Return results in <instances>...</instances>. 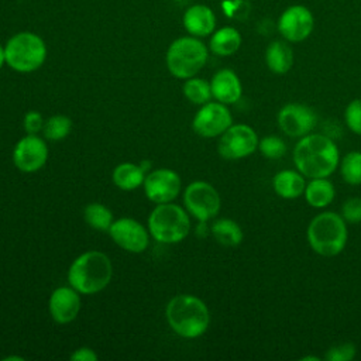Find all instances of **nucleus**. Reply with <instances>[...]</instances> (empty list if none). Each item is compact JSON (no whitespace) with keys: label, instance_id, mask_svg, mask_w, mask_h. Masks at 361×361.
I'll use <instances>...</instances> for the list:
<instances>
[{"label":"nucleus","instance_id":"nucleus-1","mask_svg":"<svg viewBox=\"0 0 361 361\" xmlns=\"http://www.w3.org/2000/svg\"><path fill=\"white\" fill-rule=\"evenodd\" d=\"M292 159L305 178H329L338 168L340 151L329 135L310 133L298 140Z\"/></svg>","mask_w":361,"mask_h":361},{"label":"nucleus","instance_id":"nucleus-2","mask_svg":"<svg viewBox=\"0 0 361 361\" xmlns=\"http://www.w3.org/2000/svg\"><path fill=\"white\" fill-rule=\"evenodd\" d=\"M169 327L183 338H197L203 336L210 324L207 305L197 296L180 293L173 296L165 309Z\"/></svg>","mask_w":361,"mask_h":361},{"label":"nucleus","instance_id":"nucleus-3","mask_svg":"<svg viewBox=\"0 0 361 361\" xmlns=\"http://www.w3.org/2000/svg\"><path fill=\"white\" fill-rule=\"evenodd\" d=\"M113 265L110 258L97 250H90L73 259L68 269V282L80 295L102 292L111 281Z\"/></svg>","mask_w":361,"mask_h":361},{"label":"nucleus","instance_id":"nucleus-4","mask_svg":"<svg viewBox=\"0 0 361 361\" xmlns=\"http://www.w3.org/2000/svg\"><path fill=\"white\" fill-rule=\"evenodd\" d=\"M306 238L310 248L322 257H336L347 245L348 228L341 214L336 212H322L307 224Z\"/></svg>","mask_w":361,"mask_h":361},{"label":"nucleus","instance_id":"nucleus-5","mask_svg":"<svg viewBox=\"0 0 361 361\" xmlns=\"http://www.w3.org/2000/svg\"><path fill=\"white\" fill-rule=\"evenodd\" d=\"M209 48L193 35L180 37L171 42L166 51V66L171 75L178 79L196 76L206 65Z\"/></svg>","mask_w":361,"mask_h":361},{"label":"nucleus","instance_id":"nucleus-6","mask_svg":"<svg viewBox=\"0 0 361 361\" xmlns=\"http://www.w3.org/2000/svg\"><path fill=\"white\" fill-rule=\"evenodd\" d=\"M4 59L13 71L30 73L44 65L47 59V45L38 34L21 31L10 37L6 42Z\"/></svg>","mask_w":361,"mask_h":361},{"label":"nucleus","instance_id":"nucleus-7","mask_svg":"<svg viewBox=\"0 0 361 361\" xmlns=\"http://www.w3.org/2000/svg\"><path fill=\"white\" fill-rule=\"evenodd\" d=\"M148 231L162 244L180 243L190 231L189 213L175 203H159L148 216Z\"/></svg>","mask_w":361,"mask_h":361},{"label":"nucleus","instance_id":"nucleus-8","mask_svg":"<svg viewBox=\"0 0 361 361\" xmlns=\"http://www.w3.org/2000/svg\"><path fill=\"white\" fill-rule=\"evenodd\" d=\"M183 204L192 217L206 223L219 214L221 199L217 189L209 182L193 180L183 190Z\"/></svg>","mask_w":361,"mask_h":361},{"label":"nucleus","instance_id":"nucleus-9","mask_svg":"<svg viewBox=\"0 0 361 361\" xmlns=\"http://www.w3.org/2000/svg\"><path fill=\"white\" fill-rule=\"evenodd\" d=\"M259 138L248 124H231L217 142V152L223 159L237 161L250 157L258 149Z\"/></svg>","mask_w":361,"mask_h":361},{"label":"nucleus","instance_id":"nucleus-10","mask_svg":"<svg viewBox=\"0 0 361 361\" xmlns=\"http://www.w3.org/2000/svg\"><path fill=\"white\" fill-rule=\"evenodd\" d=\"M233 124V116L220 102H207L200 106L192 120L193 131L203 138L220 137Z\"/></svg>","mask_w":361,"mask_h":361},{"label":"nucleus","instance_id":"nucleus-11","mask_svg":"<svg viewBox=\"0 0 361 361\" xmlns=\"http://www.w3.org/2000/svg\"><path fill=\"white\" fill-rule=\"evenodd\" d=\"M279 130L290 138H302L313 131L317 123L314 110L302 103H286L276 116Z\"/></svg>","mask_w":361,"mask_h":361},{"label":"nucleus","instance_id":"nucleus-12","mask_svg":"<svg viewBox=\"0 0 361 361\" xmlns=\"http://www.w3.org/2000/svg\"><path fill=\"white\" fill-rule=\"evenodd\" d=\"M314 28V17L312 11L302 6L295 4L288 7L278 20V31L288 42H302L312 34Z\"/></svg>","mask_w":361,"mask_h":361},{"label":"nucleus","instance_id":"nucleus-13","mask_svg":"<svg viewBox=\"0 0 361 361\" xmlns=\"http://www.w3.org/2000/svg\"><path fill=\"white\" fill-rule=\"evenodd\" d=\"M48 159V145L37 134H27L14 145L13 162L16 168L25 173L39 171Z\"/></svg>","mask_w":361,"mask_h":361},{"label":"nucleus","instance_id":"nucleus-14","mask_svg":"<svg viewBox=\"0 0 361 361\" xmlns=\"http://www.w3.org/2000/svg\"><path fill=\"white\" fill-rule=\"evenodd\" d=\"M180 178L169 168H158L145 175L142 188L148 200L155 204L172 202L180 192Z\"/></svg>","mask_w":361,"mask_h":361},{"label":"nucleus","instance_id":"nucleus-15","mask_svg":"<svg viewBox=\"0 0 361 361\" xmlns=\"http://www.w3.org/2000/svg\"><path fill=\"white\" fill-rule=\"evenodd\" d=\"M109 234L120 248L133 254L145 251L151 235L140 221L130 217L114 220L109 228Z\"/></svg>","mask_w":361,"mask_h":361},{"label":"nucleus","instance_id":"nucleus-16","mask_svg":"<svg viewBox=\"0 0 361 361\" xmlns=\"http://www.w3.org/2000/svg\"><path fill=\"white\" fill-rule=\"evenodd\" d=\"M48 310L52 320L59 324L73 322L80 310V293L71 285L54 289L48 300Z\"/></svg>","mask_w":361,"mask_h":361},{"label":"nucleus","instance_id":"nucleus-17","mask_svg":"<svg viewBox=\"0 0 361 361\" xmlns=\"http://www.w3.org/2000/svg\"><path fill=\"white\" fill-rule=\"evenodd\" d=\"M212 96L223 104H234L241 99L243 85L238 75L228 68L217 71L210 80Z\"/></svg>","mask_w":361,"mask_h":361},{"label":"nucleus","instance_id":"nucleus-18","mask_svg":"<svg viewBox=\"0 0 361 361\" xmlns=\"http://www.w3.org/2000/svg\"><path fill=\"white\" fill-rule=\"evenodd\" d=\"M185 30L197 38L212 35L216 28V16L212 8L204 4L190 6L182 17Z\"/></svg>","mask_w":361,"mask_h":361},{"label":"nucleus","instance_id":"nucleus-19","mask_svg":"<svg viewBox=\"0 0 361 361\" xmlns=\"http://www.w3.org/2000/svg\"><path fill=\"white\" fill-rule=\"evenodd\" d=\"M306 186L305 176L298 169H282L272 178L274 192L286 200L298 199L303 195Z\"/></svg>","mask_w":361,"mask_h":361},{"label":"nucleus","instance_id":"nucleus-20","mask_svg":"<svg viewBox=\"0 0 361 361\" xmlns=\"http://www.w3.org/2000/svg\"><path fill=\"white\" fill-rule=\"evenodd\" d=\"M293 51L286 41H272L265 51L267 68L276 75L288 73L293 66Z\"/></svg>","mask_w":361,"mask_h":361},{"label":"nucleus","instance_id":"nucleus-21","mask_svg":"<svg viewBox=\"0 0 361 361\" xmlns=\"http://www.w3.org/2000/svg\"><path fill=\"white\" fill-rule=\"evenodd\" d=\"M305 200L313 209H324L334 200L336 189L329 178H312L305 186Z\"/></svg>","mask_w":361,"mask_h":361},{"label":"nucleus","instance_id":"nucleus-22","mask_svg":"<svg viewBox=\"0 0 361 361\" xmlns=\"http://www.w3.org/2000/svg\"><path fill=\"white\" fill-rule=\"evenodd\" d=\"M241 41L240 31L234 27L226 25L214 30L209 41V49L217 56H230L240 49Z\"/></svg>","mask_w":361,"mask_h":361},{"label":"nucleus","instance_id":"nucleus-23","mask_svg":"<svg viewBox=\"0 0 361 361\" xmlns=\"http://www.w3.org/2000/svg\"><path fill=\"white\" fill-rule=\"evenodd\" d=\"M111 179L118 189L134 190L142 186L145 179V171L141 165L133 162H123L114 168Z\"/></svg>","mask_w":361,"mask_h":361},{"label":"nucleus","instance_id":"nucleus-24","mask_svg":"<svg viewBox=\"0 0 361 361\" xmlns=\"http://www.w3.org/2000/svg\"><path fill=\"white\" fill-rule=\"evenodd\" d=\"M214 240L223 247H237L244 238L240 224L231 219H219L210 226Z\"/></svg>","mask_w":361,"mask_h":361},{"label":"nucleus","instance_id":"nucleus-25","mask_svg":"<svg viewBox=\"0 0 361 361\" xmlns=\"http://www.w3.org/2000/svg\"><path fill=\"white\" fill-rule=\"evenodd\" d=\"M83 219L92 228L97 231H109L111 223L114 221L111 210L99 202H92L85 207Z\"/></svg>","mask_w":361,"mask_h":361},{"label":"nucleus","instance_id":"nucleus-26","mask_svg":"<svg viewBox=\"0 0 361 361\" xmlns=\"http://www.w3.org/2000/svg\"><path fill=\"white\" fill-rule=\"evenodd\" d=\"M182 92H183V96L190 103L197 104V106H202V104L210 102V99L213 97L212 89H210V82H207L202 78H197V76L186 79L182 86Z\"/></svg>","mask_w":361,"mask_h":361},{"label":"nucleus","instance_id":"nucleus-27","mask_svg":"<svg viewBox=\"0 0 361 361\" xmlns=\"http://www.w3.org/2000/svg\"><path fill=\"white\" fill-rule=\"evenodd\" d=\"M338 169L343 180L348 185H361V151H350L340 158Z\"/></svg>","mask_w":361,"mask_h":361},{"label":"nucleus","instance_id":"nucleus-28","mask_svg":"<svg viewBox=\"0 0 361 361\" xmlns=\"http://www.w3.org/2000/svg\"><path fill=\"white\" fill-rule=\"evenodd\" d=\"M72 120L63 114H55L49 117L42 127V134L47 140L61 141L66 138L72 130Z\"/></svg>","mask_w":361,"mask_h":361},{"label":"nucleus","instance_id":"nucleus-29","mask_svg":"<svg viewBox=\"0 0 361 361\" xmlns=\"http://www.w3.org/2000/svg\"><path fill=\"white\" fill-rule=\"evenodd\" d=\"M259 152L268 159H279L286 154V142L278 135H265L258 142Z\"/></svg>","mask_w":361,"mask_h":361},{"label":"nucleus","instance_id":"nucleus-30","mask_svg":"<svg viewBox=\"0 0 361 361\" xmlns=\"http://www.w3.org/2000/svg\"><path fill=\"white\" fill-rule=\"evenodd\" d=\"M357 354V347L351 341H343L331 345L326 354L324 360L327 361H351Z\"/></svg>","mask_w":361,"mask_h":361},{"label":"nucleus","instance_id":"nucleus-31","mask_svg":"<svg viewBox=\"0 0 361 361\" xmlns=\"http://www.w3.org/2000/svg\"><path fill=\"white\" fill-rule=\"evenodd\" d=\"M344 121L350 131L361 135V99H354L345 106Z\"/></svg>","mask_w":361,"mask_h":361},{"label":"nucleus","instance_id":"nucleus-32","mask_svg":"<svg viewBox=\"0 0 361 361\" xmlns=\"http://www.w3.org/2000/svg\"><path fill=\"white\" fill-rule=\"evenodd\" d=\"M341 217L347 224L361 223V197H350L341 204Z\"/></svg>","mask_w":361,"mask_h":361},{"label":"nucleus","instance_id":"nucleus-33","mask_svg":"<svg viewBox=\"0 0 361 361\" xmlns=\"http://www.w3.org/2000/svg\"><path fill=\"white\" fill-rule=\"evenodd\" d=\"M44 123L45 121H44L41 113L37 110L27 111L23 118V127L27 134H38L42 130Z\"/></svg>","mask_w":361,"mask_h":361},{"label":"nucleus","instance_id":"nucleus-34","mask_svg":"<svg viewBox=\"0 0 361 361\" xmlns=\"http://www.w3.org/2000/svg\"><path fill=\"white\" fill-rule=\"evenodd\" d=\"M97 358H99V355L96 354V351H93L89 347L76 348L71 354V360H75V361H96Z\"/></svg>","mask_w":361,"mask_h":361},{"label":"nucleus","instance_id":"nucleus-35","mask_svg":"<svg viewBox=\"0 0 361 361\" xmlns=\"http://www.w3.org/2000/svg\"><path fill=\"white\" fill-rule=\"evenodd\" d=\"M300 361H320L322 358L320 357H316V355H305L302 358H299Z\"/></svg>","mask_w":361,"mask_h":361},{"label":"nucleus","instance_id":"nucleus-36","mask_svg":"<svg viewBox=\"0 0 361 361\" xmlns=\"http://www.w3.org/2000/svg\"><path fill=\"white\" fill-rule=\"evenodd\" d=\"M4 63H6V59H4V47L0 44V69L3 68Z\"/></svg>","mask_w":361,"mask_h":361},{"label":"nucleus","instance_id":"nucleus-37","mask_svg":"<svg viewBox=\"0 0 361 361\" xmlns=\"http://www.w3.org/2000/svg\"><path fill=\"white\" fill-rule=\"evenodd\" d=\"M4 361H11V360H16V361H24L23 357H18V355H7L3 358Z\"/></svg>","mask_w":361,"mask_h":361}]
</instances>
